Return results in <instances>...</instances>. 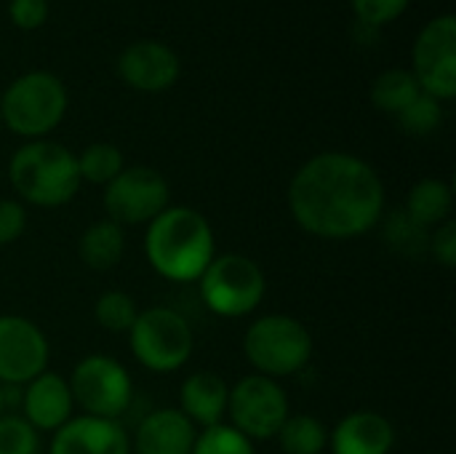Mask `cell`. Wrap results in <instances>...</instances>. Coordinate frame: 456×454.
I'll use <instances>...</instances> for the list:
<instances>
[{
  "label": "cell",
  "mask_w": 456,
  "mask_h": 454,
  "mask_svg": "<svg viewBox=\"0 0 456 454\" xmlns=\"http://www.w3.org/2000/svg\"><path fill=\"white\" fill-rule=\"evenodd\" d=\"M289 206L302 230L345 241L369 233L385 211V185L358 155L321 153L291 179Z\"/></svg>",
  "instance_id": "1"
},
{
  "label": "cell",
  "mask_w": 456,
  "mask_h": 454,
  "mask_svg": "<svg viewBox=\"0 0 456 454\" xmlns=\"http://www.w3.org/2000/svg\"><path fill=\"white\" fill-rule=\"evenodd\" d=\"M144 254L158 276L179 284L198 281L216 257L211 225L195 209L168 206L150 222Z\"/></svg>",
  "instance_id": "2"
},
{
  "label": "cell",
  "mask_w": 456,
  "mask_h": 454,
  "mask_svg": "<svg viewBox=\"0 0 456 454\" xmlns=\"http://www.w3.org/2000/svg\"><path fill=\"white\" fill-rule=\"evenodd\" d=\"M13 190L32 206L53 209L75 198L80 187L77 158L59 142L35 139L19 147L8 163Z\"/></svg>",
  "instance_id": "3"
},
{
  "label": "cell",
  "mask_w": 456,
  "mask_h": 454,
  "mask_svg": "<svg viewBox=\"0 0 456 454\" xmlns=\"http://www.w3.org/2000/svg\"><path fill=\"white\" fill-rule=\"evenodd\" d=\"M64 110H67L64 83L43 70L16 78L0 99V115L5 126L13 134L29 139H43L48 131H53L64 118Z\"/></svg>",
  "instance_id": "4"
},
{
  "label": "cell",
  "mask_w": 456,
  "mask_h": 454,
  "mask_svg": "<svg viewBox=\"0 0 456 454\" xmlns=\"http://www.w3.org/2000/svg\"><path fill=\"white\" fill-rule=\"evenodd\" d=\"M243 351L262 377H289L310 364L313 337L291 316H265L248 326Z\"/></svg>",
  "instance_id": "5"
},
{
  "label": "cell",
  "mask_w": 456,
  "mask_h": 454,
  "mask_svg": "<svg viewBox=\"0 0 456 454\" xmlns=\"http://www.w3.org/2000/svg\"><path fill=\"white\" fill-rule=\"evenodd\" d=\"M198 281L206 308L222 318H240L256 310L267 289L262 268L243 254L214 257Z\"/></svg>",
  "instance_id": "6"
},
{
  "label": "cell",
  "mask_w": 456,
  "mask_h": 454,
  "mask_svg": "<svg viewBox=\"0 0 456 454\" xmlns=\"http://www.w3.org/2000/svg\"><path fill=\"white\" fill-rule=\"evenodd\" d=\"M134 359L158 375L176 372L192 356V329L171 308L142 310L128 329Z\"/></svg>",
  "instance_id": "7"
},
{
  "label": "cell",
  "mask_w": 456,
  "mask_h": 454,
  "mask_svg": "<svg viewBox=\"0 0 456 454\" xmlns=\"http://www.w3.org/2000/svg\"><path fill=\"white\" fill-rule=\"evenodd\" d=\"M67 385H69L72 401L83 407L86 415L104 417V420L120 417L128 409L131 396H134L128 372L123 369V364H118L110 356L83 359L75 367L72 380Z\"/></svg>",
  "instance_id": "8"
},
{
  "label": "cell",
  "mask_w": 456,
  "mask_h": 454,
  "mask_svg": "<svg viewBox=\"0 0 456 454\" xmlns=\"http://www.w3.org/2000/svg\"><path fill=\"white\" fill-rule=\"evenodd\" d=\"M227 412L232 417V428L248 442L273 439L289 417V399L275 380L251 375L230 388Z\"/></svg>",
  "instance_id": "9"
},
{
  "label": "cell",
  "mask_w": 456,
  "mask_h": 454,
  "mask_svg": "<svg viewBox=\"0 0 456 454\" xmlns=\"http://www.w3.org/2000/svg\"><path fill=\"white\" fill-rule=\"evenodd\" d=\"M422 94L449 102L456 96V19L441 13L430 19L414 43V72Z\"/></svg>",
  "instance_id": "10"
},
{
  "label": "cell",
  "mask_w": 456,
  "mask_h": 454,
  "mask_svg": "<svg viewBox=\"0 0 456 454\" xmlns=\"http://www.w3.org/2000/svg\"><path fill=\"white\" fill-rule=\"evenodd\" d=\"M104 209L115 225H150L168 209V182L150 166L123 169L104 190Z\"/></svg>",
  "instance_id": "11"
},
{
  "label": "cell",
  "mask_w": 456,
  "mask_h": 454,
  "mask_svg": "<svg viewBox=\"0 0 456 454\" xmlns=\"http://www.w3.org/2000/svg\"><path fill=\"white\" fill-rule=\"evenodd\" d=\"M48 367L45 334L21 316H0V380L27 385Z\"/></svg>",
  "instance_id": "12"
},
{
  "label": "cell",
  "mask_w": 456,
  "mask_h": 454,
  "mask_svg": "<svg viewBox=\"0 0 456 454\" xmlns=\"http://www.w3.org/2000/svg\"><path fill=\"white\" fill-rule=\"evenodd\" d=\"M118 72L136 91H166L179 78V56L158 40H139L120 54Z\"/></svg>",
  "instance_id": "13"
},
{
  "label": "cell",
  "mask_w": 456,
  "mask_h": 454,
  "mask_svg": "<svg viewBox=\"0 0 456 454\" xmlns=\"http://www.w3.org/2000/svg\"><path fill=\"white\" fill-rule=\"evenodd\" d=\"M51 454H131V444L115 420L83 415L53 431Z\"/></svg>",
  "instance_id": "14"
},
{
  "label": "cell",
  "mask_w": 456,
  "mask_h": 454,
  "mask_svg": "<svg viewBox=\"0 0 456 454\" xmlns=\"http://www.w3.org/2000/svg\"><path fill=\"white\" fill-rule=\"evenodd\" d=\"M72 393L67 380L43 372L24 388V420L35 431H59L72 417Z\"/></svg>",
  "instance_id": "15"
},
{
  "label": "cell",
  "mask_w": 456,
  "mask_h": 454,
  "mask_svg": "<svg viewBox=\"0 0 456 454\" xmlns=\"http://www.w3.org/2000/svg\"><path fill=\"white\" fill-rule=\"evenodd\" d=\"M395 431L379 412H353L329 436L334 454H390Z\"/></svg>",
  "instance_id": "16"
},
{
  "label": "cell",
  "mask_w": 456,
  "mask_h": 454,
  "mask_svg": "<svg viewBox=\"0 0 456 454\" xmlns=\"http://www.w3.org/2000/svg\"><path fill=\"white\" fill-rule=\"evenodd\" d=\"M195 425L179 409H155L136 428V454H190Z\"/></svg>",
  "instance_id": "17"
},
{
  "label": "cell",
  "mask_w": 456,
  "mask_h": 454,
  "mask_svg": "<svg viewBox=\"0 0 456 454\" xmlns=\"http://www.w3.org/2000/svg\"><path fill=\"white\" fill-rule=\"evenodd\" d=\"M227 383L214 375V372H195L184 380L179 401H182V415L192 423V425H219L222 415L227 412Z\"/></svg>",
  "instance_id": "18"
},
{
  "label": "cell",
  "mask_w": 456,
  "mask_h": 454,
  "mask_svg": "<svg viewBox=\"0 0 456 454\" xmlns=\"http://www.w3.org/2000/svg\"><path fill=\"white\" fill-rule=\"evenodd\" d=\"M452 209H454V193L444 179H422V182H417L409 190L406 206H403V211L428 230H433L438 225H444L446 219H452Z\"/></svg>",
  "instance_id": "19"
},
{
  "label": "cell",
  "mask_w": 456,
  "mask_h": 454,
  "mask_svg": "<svg viewBox=\"0 0 456 454\" xmlns=\"http://www.w3.org/2000/svg\"><path fill=\"white\" fill-rule=\"evenodd\" d=\"M126 249V235L123 227L115 225L112 219H102L94 222L91 227H86V233L80 235V260L86 268L91 270H112Z\"/></svg>",
  "instance_id": "20"
},
{
  "label": "cell",
  "mask_w": 456,
  "mask_h": 454,
  "mask_svg": "<svg viewBox=\"0 0 456 454\" xmlns=\"http://www.w3.org/2000/svg\"><path fill=\"white\" fill-rule=\"evenodd\" d=\"M419 94L422 88L409 70H385L371 86V102L390 115H401Z\"/></svg>",
  "instance_id": "21"
},
{
  "label": "cell",
  "mask_w": 456,
  "mask_h": 454,
  "mask_svg": "<svg viewBox=\"0 0 456 454\" xmlns=\"http://www.w3.org/2000/svg\"><path fill=\"white\" fill-rule=\"evenodd\" d=\"M278 442L286 454H323L329 447V431L318 417L289 415L278 431Z\"/></svg>",
  "instance_id": "22"
},
{
  "label": "cell",
  "mask_w": 456,
  "mask_h": 454,
  "mask_svg": "<svg viewBox=\"0 0 456 454\" xmlns=\"http://www.w3.org/2000/svg\"><path fill=\"white\" fill-rule=\"evenodd\" d=\"M77 158V174L80 182H94V185H110L120 171H123V155L115 144L96 142L88 144Z\"/></svg>",
  "instance_id": "23"
},
{
  "label": "cell",
  "mask_w": 456,
  "mask_h": 454,
  "mask_svg": "<svg viewBox=\"0 0 456 454\" xmlns=\"http://www.w3.org/2000/svg\"><path fill=\"white\" fill-rule=\"evenodd\" d=\"M385 238L398 254H406V257H422L430 249V230L414 222L403 209L387 217Z\"/></svg>",
  "instance_id": "24"
},
{
  "label": "cell",
  "mask_w": 456,
  "mask_h": 454,
  "mask_svg": "<svg viewBox=\"0 0 456 454\" xmlns=\"http://www.w3.org/2000/svg\"><path fill=\"white\" fill-rule=\"evenodd\" d=\"M94 316H96L99 326L107 329V332H128L134 326L139 310H136V302H134L131 294H126V292H104L96 300Z\"/></svg>",
  "instance_id": "25"
},
{
  "label": "cell",
  "mask_w": 456,
  "mask_h": 454,
  "mask_svg": "<svg viewBox=\"0 0 456 454\" xmlns=\"http://www.w3.org/2000/svg\"><path fill=\"white\" fill-rule=\"evenodd\" d=\"M190 454H254V447L232 425L219 423V425L200 431V436L195 439V447Z\"/></svg>",
  "instance_id": "26"
},
{
  "label": "cell",
  "mask_w": 456,
  "mask_h": 454,
  "mask_svg": "<svg viewBox=\"0 0 456 454\" xmlns=\"http://www.w3.org/2000/svg\"><path fill=\"white\" fill-rule=\"evenodd\" d=\"M401 126L409 131V134H430L441 126L444 120V110H441V102L428 96V94H419L401 115H398Z\"/></svg>",
  "instance_id": "27"
},
{
  "label": "cell",
  "mask_w": 456,
  "mask_h": 454,
  "mask_svg": "<svg viewBox=\"0 0 456 454\" xmlns=\"http://www.w3.org/2000/svg\"><path fill=\"white\" fill-rule=\"evenodd\" d=\"M37 431L24 417H0V454H37Z\"/></svg>",
  "instance_id": "28"
},
{
  "label": "cell",
  "mask_w": 456,
  "mask_h": 454,
  "mask_svg": "<svg viewBox=\"0 0 456 454\" xmlns=\"http://www.w3.org/2000/svg\"><path fill=\"white\" fill-rule=\"evenodd\" d=\"M358 19L366 24V27H382V24H390L395 21L411 0H350Z\"/></svg>",
  "instance_id": "29"
},
{
  "label": "cell",
  "mask_w": 456,
  "mask_h": 454,
  "mask_svg": "<svg viewBox=\"0 0 456 454\" xmlns=\"http://www.w3.org/2000/svg\"><path fill=\"white\" fill-rule=\"evenodd\" d=\"M8 16L19 29H37L48 19V0H11Z\"/></svg>",
  "instance_id": "30"
},
{
  "label": "cell",
  "mask_w": 456,
  "mask_h": 454,
  "mask_svg": "<svg viewBox=\"0 0 456 454\" xmlns=\"http://www.w3.org/2000/svg\"><path fill=\"white\" fill-rule=\"evenodd\" d=\"M27 227V211L19 201H0V246L13 244Z\"/></svg>",
  "instance_id": "31"
},
{
  "label": "cell",
  "mask_w": 456,
  "mask_h": 454,
  "mask_svg": "<svg viewBox=\"0 0 456 454\" xmlns=\"http://www.w3.org/2000/svg\"><path fill=\"white\" fill-rule=\"evenodd\" d=\"M430 252H433V257H436L444 268H454L456 265L454 219H446L444 225H438V227H436V233L430 235Z\"/></svg>",
  "instance_id": "32"
},
{
  "label": "cell",
  "mask_w": 456,
  "mask_h": 454,
  "mask_svg": "<svg viewBox=\"0 0 456 454\" xmlns=\"http://www.w3.org/2000/svg\"><path fill=\"white\" fill-rule=\"evenodd\" d=\"M3 404H5V396H3V391H0V417H3Z\"/></svg>",
  "instance_id": "33"
}]
</instances>
